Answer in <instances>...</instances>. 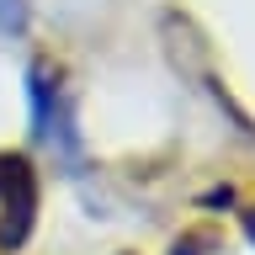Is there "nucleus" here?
I'll return each mask as SVG.
<instances>
[{
    "label": "nucleus",
    "instance_id": "7ed1b4c3",
    "mask_svg": "<svg viewBox=\"0 0 255 255\" xmlns=\"http://www.w3.org/2000/svg\"><path fill=\"white\" fill-rule=\"evenodd\" d=\"M16 165H21V154H0V191H5V181H11Z\"/></svg>",
    "mask_w": 255,
    "mask_h": 255
},
{
    "label": "nucleus",
    "instance_id": "f257e3e1",
    "mask_svg": "<svg viewBox=\"0 0 255 255\" xmlns=\"http://www.w3.org/2000/svg\"><path fill=\"white\" fill-rule=\"evenodd\" d=\"M32 107H37V133L48 143H59L64 154H75V128H69V101L53 80H43V69H32Z\"/></svg>",
    "mask_w": 255,
    "mask_h": 255
},
{
    "label": "nucleus",
    "instance_id": "f03ea898",
    "mask_svg": "<svg viewBox=\"0 0 255 255\" xmlns=\"http://www.w3.org/2000/svg\"><path fill=\"white\" fill-rule=\"evenodd\" d=\"M5 223H0V245H21L32 229V213H37V181H32L27 159L11 170V181H5Z\"/></svg>",
    "mask_w": 255,
    "mask_h": 255
},
{
    "label": "nucleus",
    "instance_id": "20e7f679",
    "mask_svg": "<svg viewBox=\"0 0 255 255\" xmlns=\"http://www.w3.org/2000/svg\"><path fill=\"white\" fill-rule=\"evenodd\" d=\"M245 234L255 239V207H250V213H245Z\"/></svg>",
    "mask_w": 255,
    "mask_h": 255
}]
</instances>
